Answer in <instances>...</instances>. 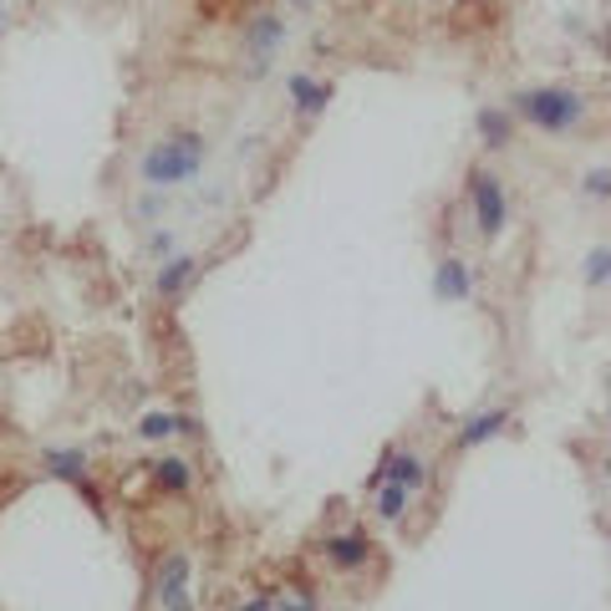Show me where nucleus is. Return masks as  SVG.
<instances>
[{"instance_id": "nucleus-9", "label": "nucleus", "mask_w": 611, "mask_h": 611, "mask_svg": "<svg viewBox=\"0 0 611 611\" xmlns=\"http://www.w3.org/2000/svg\"><path fill=\"white\" fill-rule=\"evenodd\" d=\"M433 301H444V306H463V301H474V266L463 260V255H444L438 266H433Z\"/></svg>"}, {"instance_id": "nucleus-20", "label": "nucleus", "mask_w": 611, "mask_h": 611, "mask_svg": "<svg viewBox=\"0 0 611 611\" xmlns=\"http://www.w3.org/2000/svg\"><path fill=\"white\" fill-rule=\"evenodd\" d=\"M143 250H149L153 260L164 266L168 255H179V235H174V230H149V239H143Z\"/></svg>"}, {"instance_id": "nucleus-17", "label": "nucleus", "mask_w": 611, "mask_h": 611, "mask_svg": "<svg viewBox=\"0 0 611 611\" xmlns=\"http://www.w3.org/2000/svg\"><path fill=\"white\" fill-rule=\"evenodd\" d=\"M581 285L586 291H607L611 285V245H591L581 255Z\"/></svg>"}, {"instance_id": "nucleus-19", "label": "nucleus", "mask_w": 611, "mask_h": 611, "mask_svg": "<svg viewBox=\"0 0 611 611\" xmlns=\"http://www.w3.org/2000/svg\"><path fill=\"white\" fill-rule=\"evenodd\" d=\"M275 611H321V597H316L312 586H285L281 597H275Z\"/></svg>"}, {"instance_id": "nucleus-21", "label": "nucleus", "mask_w": 611, "mask_h": 611, "mask_svg": "<svg viewBox=\"0 0 611 611\" xmlns=\"http://www.w3.org/2000/svg\"><path fill=\"white\" fill-rule=\"evenodd\" d=\"M164 214H168L164 189H143V199H138V220H164Z\"/></svg>"}, {"instance_id": "nucleus-6", "label": "nucleus", "mask_w": 611, "mask_h": 611, "mask_svg": "<svg viewBox=\"0 0 611 611\" xmlns=\"http://www.w3.org/2000/svg\"><path fill=\"white\" fill-rule=\"evenodd\" d=\"M428 459H423V454H418V448H383V454H377V463H373V474H367V494H377L383 490V484H403V490H423V484H428Z\"/></svg>"}, {"instance_id": "nucleus-26", "label": "nucleus", "mask_w": 611, "mask_h": 611, "mask_svg": "<svg viewBox=\"0 0 611 611\" xmlns=\"http://www.w3.org/2000/svg\"><path fill=\"white\" fill-rule=\"evenodd\" d=\"M607 398H611V373H607Z\"/></svg>"}, {"instance_id": "nucleus-12", "label": "nucleus", "mask_w": 611, "mask_h": 611, "mask_svg": "<svg viewBox=\"0 0 611 611\" xmlns=\"http://www.w3.org/2000/svg\"><path fill=\"white\" fill-rule=\"evenodd\" d=\"M199 270H204V260H199V255H189V250L168 255L164 266L153 270V296H158V301H184V296H189V285L199 281Z\"/></svg>"}, {"instance_id": "nucleus-14", "label": "nucleus", "mask_w": 611, "mask_h": 611, "mask_svg": "<svg viewBox=\"0 0 611 611\" xmlns=\"http://www.w3.org/2000/svg\"><path fill=\"white\" fill-rule=\"evenodd\" d=\"M138 438L143 444H168V438H189V433H199V423L189 413H174V408H153V413L138 418Z\"/></svg>"}, {"instance_id": "nucleus-5", "label": "nucleus", "mask_w": 611, "mask_h": 611, "mask_svg": "<svg viewBox=\"0 0 611 611\" xmlns=\"http://www.w3.org/2000/svg\"><path fill=\"white\" fill-rule=\"evenodd\" d=\"M153 601H158V611H195V561H189V551H168L158 561Z\"/></svg>"}, {"instance_id": "nucleus-25", "label": "nucleus", "mask_w": 611, "mask_h": 611, "mask_svg": "<svg viewBox=\"0 0 611 611\" xmlns=\"http://www.w3.org/2000/svg\"><path fill=\"white\" fill-rule=\"evenodd\" d=\"M601 474H607V479H611V459H607V463H601Z\"/></svg>"}, {"instance_id": "nucleus-4", "label": "nucleus", "mask_w": 611, "mask_h": 611, "mask_svg": "<svg viewBox=\"0 0 611 611\" xmlns=\"http://www.w3.org/2000/svg\"><path fill=\"white\" fill-rule=\"evenodd\" d=\"M285 42H291V21L281 11H255L245 21V61H239V72L250 77V82L270 77L275 72V57L285 51Z\"/></svg>"}, {"instance_id": "nucleus-15", "label": "nucleus", "mask_w": 611, "mask_h": 611, "mask_svg": "<svg viewBox=\"0 0 611 611\" xmlns=\"http://www.w3.org/2000/svg\"><path fill=\"white\" fill-rule=\"evenodd\" d=\"M149 479H153V490H164V494H189L195 490V463L184 459V454H158L149 463Z\"/></svg>"}, {"instance_id": "nucleus-10", "label": "nucleus", "mask_w": 611, "mask_h": 611, "mask_svg": "<svg viewBox=\"0 0 611 611\" xmlns=\"http://www.w3.org/2000/svg\"><path fill=\"white\" fill-rule=\"evenodd\" d=\"M509 423H515V413H509L505 403L479 408V413H469V418L459 423V433H454V448H459V454H474V448H484L490 438H500Z\"/></svg>"}, {"instance_id": "nucleus-8", "label": "nucleus", "mask_w": 611, "mask_h": 611, "mask_svg": "<svg viewBox=\"0 0 611 611\" xmlns=\"http://www.w3.org/2000/svg\"><path fill=\"white\" fill-rule=\"evenodd\" d=\"M321 561L342 576H357L373 561V540H367V530H337V536L321 540Z\"/></svg>"}, {"instance_id": "nucleus-22", "label": "nucleus", "mask_w": 611, "mask_h": 611, "mask_svg": "<svg viewBox=\"0 0 611 611\" xmlns=\"http://www.w3.org/2000/svg\"><path fill=\"white\" fill-rule=\"evenodd\" d=\"M77 494L87 500V509H92V515H97V520H107V500H103V490H97L92 479H87V484H77Z\"/></svg>"}, {"instance_id": "nucleus-7", "label": "nucleus", "mask_w": 611, "mask_h": 611, "mask_svg": "<svg viewBox=\"0 0 611 611\" xmlns=\"http://www.w3.org/2000/svg\"><path fill=\"white\" fill-rule=\"evenodd\" d=\"M285 103H291V113L301 122H316L331 107V82H321L306 67H296V72H285Z\"/></svg>"}, {"instance_id": "nucleus-13", "label": "nucleus", "mask_w": 611, "mask_h": 611, "mask_svg": "<svg viewBox=\"0 0 611 611\" xmlns=\"http://www.w3.org/2000/svg\"><path fill=\"white\" fill-rule=\"evenodd\" d=\"M515 128H520V118L509 113V103H484L474 113V133L490 153H505L509 143H515Z\"/></svg>"}, {"instance_id": "nucleus-3", "label": "nucleus", "mask_w": 611, "mask_h": 611, "mask_svg": "<svg viewBox=\"0 0 611 611\" xmlns=\"http://www.w3.org/2000/svg\"><path fill=\"white\" fill-rule=\"evenodd\" d=\"M469 214H474V235L484 245L505 239L509 230V195H505V179L494 168H469Z\"/></svg>"}, {"instance_id": "nucleus-11", "label": "nucleus", "mask_w": 611, "mask_h": 611, "mask_svg": "<svg viewBox=\"0 0 611 611\" xmlns=\"http://www.w3.org/2000/svg\"><path fill=\"white\" fill-rule=\"evenodd\" d=\"M42 474L46 479H61V484H87L92 479V448L82 444H51L42 448Z\"/></svg>"}, {"instance_id": "nucleus-23", "label": "nucleus", "mask_w": 611, "mask_h": 611, "mask_svg": "<svg viewBox=\"0 0 611 611\" xmlns=\"http://www.w3.org/2000/svg\"><path fill=\"white\" fill-rule=\"evenodd\" d=\"M235 611H275V597H266V591H255V597L235 601Z\"/></svg>"}, {"instance_id": "nucleus-24", "label": "nucleus", "mask_w": 611, "mask_h": 611, "mask_svg": "<svg viewBox=\"0 0 611 611\" xmlns=\"http://www.w3.org/2000/svg\"><path fill=\"white\" fill-rule=\"evenodd\" d=\"M5 26H11V5L0 0V36H5Z\"/></svg>"}, {"instance_id": "nucleus-18", "label": "nucleus", "mask_w": 611, "mask_h": 611, "mask_svg": "<svg viewBox=\"0 0 611 611\" xmlns=\"http://www.w3.org/2000/svg\"><path fill=\"white\" fill-rule=\"evenodd\" d=\"M581 199H591V204H611V168L597 164L581 174Z\"/></svg>"}, {"instance_id": "nucleus-2", "label": "nucleus", "mask_w": 611, "mask_h": 611, "mask_svg": "<svg viewBox=\"0 0 611 611\" xmlns=\"http://www.w3.org/2000/svg\"><path fill=\"white\" fill-rule=\"evenodd\" d=\"M509 113H515L525 128H536V133H545V138H571L586 122L591 103H586V92H576V87L540 82V87L515 92V97H509Z\"/></svg>"}, {"instance_id": "nucleus-27", "label": "nucleus", "mask_w": 611, "mask_h": 611, "mask_svg": "<svg viewBox=\"0 0 611 611\" xmlns=\"http://www.w3.org/2000/svg\"><path fill=\"white\" fill-rule=\"evenodd\" d=\"M607 540H611V530H607Z\"/></svg>"}, {"instance_id": "nucleus-16", "label": "nucleus", "mask_w": 611, "mask_h": 611, "mask_svg": "<svg viewBox=\"0 0 611 611\" xmlns=\"http://www.w3.org/2000/svg\"><path fill=\"white\" fill-rule=\"evenodd\" d=\"M408 509H413V490H403V484H383V490L373 494V520L377 525H403Z\"/></svg>"}, {"instance_id": "nucleus-1", "label": "nucleus", "mask_w": 611, "mask_h": 611, "mask_svg": "<svg viewBox=\"0 0 611 611\" xmlns=\"http://www.w3.org/2000/svg\"><path fill=\"white\" fill-rule=\"evenodd\" d=\"M204 164H209L204 133L179 128V133L153 138L149 149L138 153V184H143V189H164V195H174V189H184V184H195L199 174H204Z\"/></svg>"}]
</instances>
